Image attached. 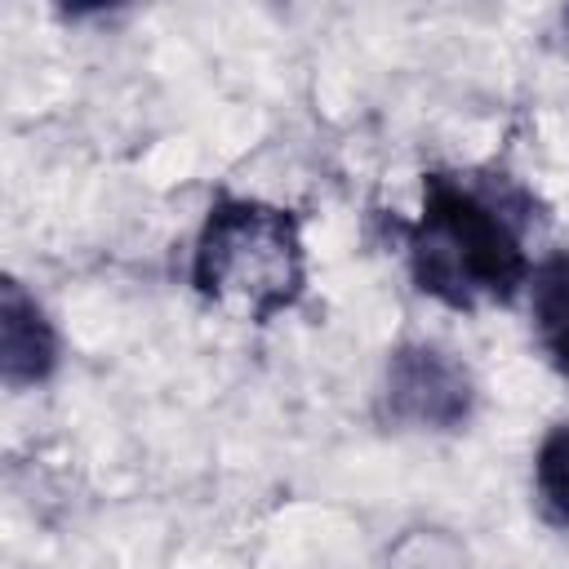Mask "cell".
Here are the masks:
<instances>
[{"mask_svg": "<svg viewBox=\"0 0 569 569\" xmlns=\"http://www.w3.org/2000/svg\"><path fill=\"white\" fill-rule=\"evenodd\" d=\"M533 485H538V502L542 511L569 529V422H556L538 453H533Z\"/></svg>", "mask_w": 569, "mask_h": 569, "instance_id": "obj_6", "label": "cell"}, {"mask_svg": "<svg viewBox=\"0 0 569 569\" xmlns=\"http://www.w3.org/2000/svg\"><path fill=\"white\" fill-rule=\"evenodd\" d=\"M378 413L391 427L462 431L471 422V413H476V378L440 342L409 338L387 356Z\"/></svg>", "mask_w": 569, "mask_h": 569, "instance_id": "obj_3", "label": "cell"}, {"mask_svg": "<svg viewBox=\"0 0 569 569\" xmlns=\"http://www.w3.org/2000/svg\"><path fill=\"white\" fill-rule=\"evenodd\" d=\"M529 293H533L538 347L547 365L569 382V249H556L533 267Z\"/></svg>", "mask_w": 569, "mask_h": 569, "instance_id": "obj_5", "label": "cell"}, {"mask_svg": "<svg viewBox=\"0 0 569 569\" xmlns=\"http://www.w3.org/2000/svg\"><path fill=\"white\" fill-rule=\"evenodd\" d=\"M560 49L569 53V4L560 9Z\"/></svg>", "mask_w": 569, "mask_h": 569, "instance_id": "obj_7", "label": "cell"}, {"mask_svg": "<svg viewBox=\"0 0 569 569\" xmlns=\"http://www.w3.org/2000/svg\"><path fill=\"white\" fill-rule=\"evenodd\" d=\"M191 289L249 325L289 311L307 289L298 213L253 196H218L191 249Z\"/></svg>", "mask_w": 569, "mask_h": 569, "instance_id": "obj_2", "label": "cell"}, {"mask_svg": "<svg viewBox=\"0 0 569 569\" xmlns=\"http://www.w3.org/2000/svg\"><path fill=\"white\" fill-rule=\"evenodd\" d=\"M58 369V333L44 307L22 289V280L4 276L0 284V378L4 387H40Z\"/></svg>", "mask_w": 569, "mask_h": 569, "instance_id": "obj_4", "label": "cell"}, {"mask_svg": "<svg viewBox=\"0 0 569 569\" xmlns=\"http://www.w3.org/2000/svg\"><path fill=\"white\" fill-rule=\"evenodd\" d=\"M529 218V196L502 178L476 182L445 169L422 173V209L405 227L418 293L449 311L511 302L533 276L525 253Z\"/></svg>", "mask_w": 569, "mask_h": 569, "instance_id": "obj_1", "label": "cell"}]
</instances>
